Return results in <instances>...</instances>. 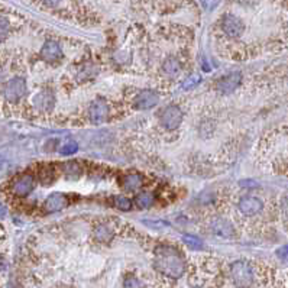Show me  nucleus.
I'll return each instance as SVG.
<instances>
[{"instance_id": "18", "label": "nucleus", "mask_w": 288, "mask_h": 288, "mask_svg": "<svg viewBox=\"0 0 288 288\" xmlns=\"http://www.w3.org/2000/svg\"><path fill=\"white\" fill-rule=\"evenodd\" d=\"M154 203H155V196H154V193H151V191H142V193H139V194L135 197V204H136L139 209H144V210L152 207Z\"/></svg>"}, {"instance_id": "15", "label": "nucleus", "mask_w": 288, "mask_h": 288, "mask_svg": "<svg viewBox=\"0 0 288 288\" xmlns=\"http://www.w3.org/2000/svg\"><path fill=\"white\" fill-rule=\"evenodd\" d=\"M162 74L168 78H176L180 71H181V63L178 61L176 57H168L164 63H162Z\"/></svg>"}, {"instance_id": "24", "label": "nucleus", "mask_w": 288, "mask_h": 288, "mask_svg": "<svg viewBox=\"0 0 288 288\" xmlns=\"http://www.w3.org/2000/svg\"><path fill=\"white\" fill-rule=\"evenodd\" d=\"M123 288H144L139 278L133 274H128L123 280Z\"/></svg>"}, {"instance_id": "14", "label": "nucleus", "mask_w": 288, "mask_h": 288, "mask_svg": "<svg viewBox=\"0 0 288 288\" xmlns=\"http://www.w3.org/2000/svg\"><path fill=\"white\" fill-rule=\"evenodd\" d=\"M210 226H212V230L215 232V235L222 236V238H233L235 233H236L233 224L226 219H222V217L215 219Z\"/></svg>"}, {"instance_id": "25", "label": "nucleus", "mask_w": 288, "mask_h": 288, "mask_svg": "<svg viewBox=\"0 0 288 288\" xmlns=\"http://www.w3.org/2000/svg\"><path fill=\"white\" fill-rule=\"evenodd\" d=\"M77 149H78L77 142H74V141H68V142H66V144L63 145V148H61V154H63V155H72V154H75V152H77Z\"/></svg>"}, {"instance_id": "29", "label": "nucleus", "mask_w": 288, "mask_h": 288, "mask_svg": "<svg viewBox=\"0 0 288 288\" xmlns=\"http://www.w3.org/2000/svg\"><path fill=\"white\" fill-rule=\"evenodd\" d=\"M203 4H204V7L206 9H213L216 4H217V0H203Z\"/></svg>"}, {"instance_id": "7", "label": "nucleus", "mask_w": 288, "mask_h": 288, "mask_svg": "<svg viewBox=\"0 0 288 288\" xmlns=\"http://www.w3.org/2000/svg\"><path fill=\"white\" fill-rule=\"evenodd\" d=\"M159 102V94L156 93L155 90L145 89L141 90L135 99H133V106L138 110H149L152 108H155Z\"/></svg>"}, {"instance_id": "6", "label": "nucleus", "mask_w": 288, "mask_h": 288, "mask_svg": "<svg viewBox=\"0 0 288 288\" xmlns=\"http://www.w3.org/2000/svg\"><path fill=\"white\" fill-rule=\"evenodd\" d=\"M109 113H110L109 105H108V102L103 97H97V99H94L90 103L89 117L93 123L99 125V123L106 122L108 117H109Z\"/></svg>"}, {"instance_id": "31", "label": "nucleus", "mask_w": 288, "mask_h": 288, "mask_svg": "<svg viewBox=\"0 0 288 288\" xmlns=\"http://www.w3.org/2000/svg\"><path fill=\"white\" fill-rule=\"evenodd\" d=\"M6 216V209H4V206L0 203V219H3Z\"/></svg>"}, {"instance_id": "3", "label": "nucleus", "mask_w": 288, "mask_h": 288, "mask_svg": "<svg viewBox=\"0 0 288 288\" xmlns=\"http://www.w3.org/2000/svg\"><path fill=\"white\" fill-rule=\"evenodd\" d=\"M182 110L176 106V105H170L167 108H164L159 111L158 117H159V123L164 129L167 131H176L180 128V125L182 123Z\"/></svg>"}, {"instance_id": "12", "label": "nucleus", "mask_w": 288, "mask_h": 288, "mask_svg": "<svg viewBox=\"0 0 288 288\" xmlns=\"http://www.w3.org/2000/svg\"><path fill=\"white\" fill-rule=\"evenodd\" d=\"M32 103L38 110H51L55 105V96L51 90H41L39 93L35 94Z\"/></svg>"}, {"instance_id": "23", "label": "nucleus", "mask_w": 288, "mask_h": 288, "mask_svg": "<svg viewBox=\"0 0 288 288\" xmlns=\"http://www.w3.org/2000/svg\"><path fill=\"white\" fill-rule=\"evenodd\" d=\"M9 32H10L9 19L4 18V16H0V42H3L9 36Z\"/></svg>"}, {"instance_id": "27", "label": "nucleus", "mask_w": 288, "mask_h": 288, "mask_svg": "<svg viewBox=\"0 0 288 288\" xmlns=\"http://www.w3.org/2000/svg\"><path fill=\"white\" fill-rule=\"evenodd\" d=\"M144 223H145L146 226H149V227L155 229V230H161V229L168 227V224L164 222V220H144Z\"/></svg>"}, {"instance_id": "26", "label": "nucleus", "mask_w": 288, "mask_h": 288, "mask_svg": "<svg viewBox=\"0 0 288 288\" xmlns=\"http://www.w3.org/2000/svg\"><path fill=\"white\" fill-rule=\"evenodd\" d=\"M199 83H200V75L199 74H193V75H190V77H187V78L184 80V83H182V89L184 90L193 89V87H196Z\"/></svg>"}, {"instance_id": "9", "label": "nucleus", "mask_w": 288, "mask_h": 288, "mask_svg": "<svg viewBox=\"0 0 288 288\" xmlns=\"http://www.w3.org/2000/svg\"><path fill=\"white\" fill-rule=\"evenodd\" d=\"M41 58L49 63V64H55L60 63L63 60V49L57 41L48 39L45 41V44L41 48Z\"/></svg>"}, {"instance_id": "33", "label": "nucleus", "mask_w": 288, "mask_h": 288, "mask_svg": "<svg viewBox=\"0 0 288 288\" xmlns=\"http://www.w3.org/2000/svg\"><path fill=\"white\" fill-rule=\"evenodd\" d=\"M3 167V159H1V156H0V168Z\"/></svg>"}, {"instance_id": "4", "label": "nucleus", "mask_w": 288, "mask_h": 288, "mask_svg": "<svg viewBox=\"0 0 288 288\" xmlns=\"http://www.w3.org/2000/svg\"><path fill=\"white\" fill-rule=\"evenodd\" d=\"M28 91L26 87V81L22 77H13L10 78L4 87H3V96L7 102L10 103H18L19 100H22Z\"/></svg>"}, {"instance_id": "21", "label": "nucleus", "mask_w": 288, "mask_h": 288, "mask_svg": "<svg viewBox=\"0 0 288 288\" xmlns=\"http://www.w3.org/2000/svg\"><path fill=\"white\" fill-rule=\"evenodd\" d=\"M113 206L116 209L122 210V212H129L132 209V201H131V199L125 197V196H116L113 199Z\"/></svg>"}, {"instance_id": "2", "label": "nucleus", "mask_w": 288, "mask_h": 288, "mask_svg": "<svg viewBox=\"0 0 288 288\" xmlns=\"http://www.w3.org/2000/svg\"><path fill=\"white\" fill-rule=\"evenodd\" d=\"M229 275L236 288H251L255 281L253 268L246 261H235L229 268Z\"/></svg>"}, {"instance_id": "22", "label": "nucleus", "mask_w": 288, "mask_h": 288, "mask_svg": "<svg viewBox=\"0 0 288 288\" xmlns=\"http://www.w3.org/2000/svg\"><path fill=\"white\" fill-rule=\"evenodd\" d=\"M182 242H184V245H187L188 248H191V249H203V245H204L199 236L190 235V233L182 236Z\"/></svg>"}, {"instance_id": "11", "label": "nucleus", "mask_w": 288, "mask_h": 288, "mask_svg": "<svg viewBox=\"0 0 288 288\" xmlns=\"http://www.w3.org/2000/svg\"><path fill=\"white\" fill-rule=\"evenodd\" d=\"M241 213L248 216V217H252L258 213H261V210L264 209V203L258 197H253V196H246L239 200V204H238Z\"/></svg>"}, {"instance_id": "28", "label": "nucleus", "mask_w": 288, "mask_h": 288, "mask_svg": "<svg viewBox=\"0 0 288 288\" xmlns=\"http://www.w3.org/2000/svg\"><path fill=\"white\" fill-rule=\"evenodd\" d=\"M277 256L283 261H288V245H284L277 249Z\"/></svg>"}, {"instance_id": "19", "label": "nucleus", "mask_w": 288, "mask_h": 288, "mask_svg": "<svg viewBox=\"0 0 288 288\" xmlns=\"http://www.w3.org/2000/svg\"><path fill=\"white\" fill-rule=\"evenodd\" d=\"M94 238L99 241V242H109L111 238H113V233L109 229V226L106 224H99L96 229H94Z\"/></svg>"}, {"instance_id": "8", "label": "nucleus", "mask_w": 288, "mask_h": 288, "mask_svg": "<svg viewBox=\"0 0 288 288\" xmlns=\"http://www.w3.org/2000/svg\"><path fill=\"white\" fill-rule=\"evenodd\" d=\"M241 83H242V74L239 71H233L230 74L223 75L222 78L217 81L216 89L222 94H230L241 86Z\"/></svg>"}, {"instance_id": "16", "label": "nucleus", "mask_w": 288, "mask_h": 288, "mask_svg": "<svg viewBox=\"0 0 288 288\" xmlns=\"http://www.w3.org/2000/svg\"><path fill=\"white\" fill-rule=\"evenodd\" d=\"M144 184V177L138 173H129L122 180V185L126 191H138Z\"/></svg>"}, {"instance_id": "34", "label": "nucleus", "mask_w": 288, "mask_h": 288, "mask_svg": "<svg viewBox=\"0 0 288 288\" xmlns=\"http://www.w3.org/2000/svg\"><path fill=\"white\" fill-rule=\"evenodd\" d=\"M193 288H201V287H193Z\"/></svg>"}, {"instance_id": "13", "label": "nucleus", "mask_w": 288, "mask_h": 288, "mask_svg": "<svg viewBox=\"0 0 288 288\" xmlns=\"http://www.w3.org/2000/svg\"><path fill=\"white\" fill-rule=\"evenodd\" d=\"M68 206V199L66 194L63 193H52L49 194L44 203V209L48 213H55V212H61Z\"/></svg>"}, {"instance_id": "20", "label": "nucleus", "mask_w": 288, "mask_h": 288, "mask_svg": "<svg viewBox=\"0 0 288 288\" xmlns=\"http://www.w3.org/2000/svg\"><path fill=\"white\" fill-rule=\"evenodd\" d=\"M54 180H55V171H54V168L49 167V165H42V168L39 171V181H41V184L49 185L51 182H54Z\"/></svg>"}, {"instance_id": "30", "label": "nucleus", "mask_w": 288, "mask_h": 288, "mask_svg": "<svg viewBox=\"0 0 288 288\" xmlns=\"http://www.w3.org/2000/svg\"><path fill=\"white\" fill-rule=\"evenodd\" d=\"M60 1H61V0H42V3H44V4H46V6H49V7H54V6H57Z\"/></svg>"}, {"instance_id": "32", "label": "nucleus", "mask_w": 288, "mask_h": 288, "mask_svg": "<svg viewBox=\"0 0 288 288\" xmlns=\"http://www.w3.org/2000/svg\"><path fill=\"white\" fill-rule=\"evenodd\" d=\"M283 209H284V210L288 213V196H286L284 200H283Z\"/></svg>"}, {"instance_id": "1", "label": "nucleus", "mask_w": 288, "mask_h": 288, "mask_svg": "<svg viewBox=\"0 0 288 288\" xmlns=\"http://www.w3.org/2000/svg\"><path fill=\"white\" fill-rule=\"evenodd\" d=\"M154 266L167 278L178 280L184 275L187 262L181 251L171 245H161L154 251Z\"/></svg>"}, {"instance_id": "5", "label": "nucleus", "mask_w": 288, "mask_h": 288, "mask_svg": "<svg viewBox=\"0 0 288 288\" xmlns=\"http://www.w3.org/2000/svg\"><path fill=\"white\" fill-rule=\"evenodd\" d=\"M220 28L223 34L227 35L229 38H239L245 31L244 21L232 13L223 15V18L220 19Z\"/></svg>"}, {"instance_id": "17", "label": "nucleus", "mask_w": 288, "mask_h": 288, "mask_svg": "<svg viewBox=\"0 0 288 288\" xmlns=\"http://www.w3.org/2000/svg\"><path fill=\"white\" fill-rule=\"evenodd\" d=\"M63 171H64V176L67 178H71V180H77L83 174V167L80 162L77 161H68L63 165Z\"/></svg>"}, {"instance_id": "10", "label": "nucleus", "mask_w": 288, "mask_h": 288, "mask_svg": "<svg viewBox=\"0 0 288 288\" xmlns=\"http://www.w3.org/2000/svg\"><path fill=\"white\" fill-rule=\"evenodd\" d=\"M34 187H35L34 177L31 174H22V176L15 178V181L12 184V191L18 197H26L28 194L32 193Z\"/></svg>"}]
</instances>
